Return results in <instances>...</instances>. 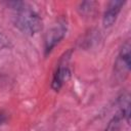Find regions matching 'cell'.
I'll list each match as a JSON object with an SVG mask.
<instances>
[{"label": "cell", "instance_id": "cell-4", "mask_svg": "<svg viewBox=\"0 0 131 131\" xmlns=\"http://www.w3.org/2000/svg\"><path fill=\"white\" fill-rule=\"evenodd\" d=\"M124 3V1H112L107 4L103 14V25L105 27H110L116 21L117 16Z\"/></svg>", "mask_w": 131, "mask_h": 131}, {"label": "cell", "instance_id": "cell-2", "mask_svg": "<svg viewBox=\"0 0 131 131\" xmlns=\"http://www.w3.org/2000/svg\"><path fill=\"white\" fill-rule=\"evenodd\" d=\"M70 57H71V51L66 52L61 58L59 59V62L57 64L56 71L53 75V79H52V88L57 91L61 88V86L63 85V83L69 79L70 77V67H69V61H70Z\"/></svg>", "mask_w": 131, "mask_h": 131}, {"label": "cell", "instance_id": "cell-5", "mask_svg": "<svg viewBox=\"0 0 131 131\" xmlns=\"http://www.w3.org/2000/svg\"><path fill=\"white\" fill-rule=\"evenodd\" d=\"M116 69L120 73H122L124 70L128 72L130 69V43L129 41L125 42V44L123 45L120 51L117 64H116Z\"/></svg>", "mask_w": 131, "mask_h": 131}, {"label": "cell", "instance_id": "cell-7", "mask_svg": "<svg viewBox=\"0 0 131 131\" xmlns=\"http://www.w3.org/2000/svg\"><path fill=\"white\" fill-rule=\"evenodd\" d=\"M4 120H5V117H4V115H3V114H0V126L2 125V123L4 122Z\"/></svg>", "mask_w": 131, "mask_h": 131}, {"label": "cell", "instance_id": "cell-3", "mask_svg": "<svg viewBox=\"0 0 131 131\" xmlns=\"http://www.w3.org/2000/svg\"><path fill=\"white\" fill-rule=\"evenodd\" d=\"M67 31V26L64 23H58L55 27H53L46 35L45 38V50L49 52L64 36Z\"/></svg>", "mask_w": 131, "mask_h": 131}, {"label": "cell", "instance_id": "cell-1", "mask_svg": "<svg viewBox=\"0 0 131 131\" xmlns=\"http://www.w3.org/2000/svg\"><path fill=\"white\" fill-rule=\"evenodd\" d=\"M14 19L15 26L21 32L30 35L35 34L41 28V19L38 14L24 3H19V6L16 7Z\"/></svg>", "mask_w": 131, "mask_h": 131}, {"label": "cell", "instance_id": "cell-6", "mask_svg": "<svg viewBox=\"0 0 131 131\" xmlns=\"http://www.w3.org/2000/svg\"><path fill=\"white\" fill-rule=\"evenodd\" d=\"M120 130V119L118 117H115L108 124L105 131H119Z\"/></svg>", "mask_w": 131, "mask_h": 131}]
</instances>
